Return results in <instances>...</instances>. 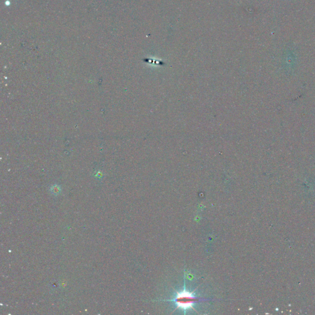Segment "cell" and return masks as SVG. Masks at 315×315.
I'll use <instances>...</instances> for the list:
<instances>
[{"label":"cell","instance_id":"1","mask_svg":"<svg viewBox=\"0 0 315 315\" xmlns=\"http://www.w3.org/2000/svg\"><path fill=\"white\" fill-rule=\"evenodd\" d=\"M194 292H190L184 289L182 291L177 292V295L173 299L171 300V302H174L177 305V308H181L183 311H186L189 309L194 308V305L198 302L205 301V298H201L196 297L194 294Z\"/></svg>","mask_w":315,"mask_h":315},{"label":"cell","instance_id":"2","mask_svg":"<svg viewBox=\"0 0 315 315\" xmlns=\"http://www.w3.org/2000/svg\"><path fill=\"white\" fill-rule=\"evenodd\" d=\"M51 193L54 195H58L61 191V190H60V187L57 186V185H54V186H52L51 189H50Z\"/></svg>","mask_w":315,"mask_h":315},{"label":"cell","instance_id":"3","mask_svg":"<svg viewBox=\"0 0 315 315\" xmlns=\"http://www.w3.org/2000/svg\"><path fill=\"white\" fill-rule=\"evenodd\" d=\"M61 286H63V287H65V286H66V283H64V281H63V282H62V283H61Z\"/></svg>","mask_w":315,"mask_h":315}]
</instances>
